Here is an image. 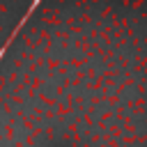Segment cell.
Returning a JSON list of instances; mask_svg holds the SVG:
<instances>
[]
</instances>
